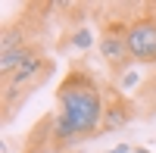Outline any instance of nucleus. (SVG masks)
Wrapping results in <instances>:
<instances>
[{"label":"nucleus","instance_id":"f257e3e1","mask_svg":"<svg viewBox=\"0 0 156 153\" xmlns=\"http://www.w3.org/2000/svg\"><path fill=\"white\" fill-rule=\"evenodd\" d=\"M103 116H106V100L97 75L84 62H75L56 87V112L41 125L47 128V144L53 150H62L90 134H100Z\"/></svg>","mask_w":156,"mask_h":153},{"label":"nucleus","instance_id":"6e6552de","mask_svg":"<svg viewBox=\"0 0 156 153\" xmlns=\"http://www.w3.org/2000/svg\"><path fill=\"white\" fill-rule=\"evenodd\" d=\"M90 44H94L90 28H75V31H72V47H75V50H87Z\"/></svg>","mask_w":156,"mask_h":153},{"label":"nucleus","instance_id":"0eeeda50","mask_svg":"<svg viewBox=\"0 0 156 153\" xmlns=\"http://www.w3.org/2000/svg\"><path fill=\"white\" fill-rule=\"evenodd\" d=\"M137 84H140V66H131L122 78H115V91H119V94H128V91H134Z\"/></svg>","mask_w":156,"mask_h":153},{"label":"nucleus","instance_id":"423d86ee","mask_svg":"<svg viewBox=\"0 0 156 153\" xmlns=\"http://www.w3.org/2000/svg\"><path fill=\"white\" fill-rule=\"evenodd\" d=\"M34 56H41V47L31 44V41H25V44L12 47V50H3V53H0V78L6 81L12 72H19L22 66H28Z\"/></svg>","mask_w":156,"mask_h":153},{"label":"nucleus","instance_id":"39448f33","mask_svg":"<svg viewBox=\"0 0 156 153\" xmlns=\"http://www.w3.org/2000/svg\"><path fill=\"white\" fill-rule=\"evenodd\" d=\"M131 122H134V103H131L125 94L112 91L109 100H106V116H103V131H100V134H106V131H122V128H128Z\"/></svg>","mask_w":156,"mask_h":153},{"label":"nucleus","instance_id":"20e7f679","mask_svg":"<svg viewBox=\"0 0 156 153\" xmlns=\"http://www.w3.org/2000/svg\"><path fill=\"white\" fill-rule=\"evenodd\" d=\"M128 50L134 66H156V12H140L128 22Z\"/></svg>","mask_w":156,"mask_h":153},{"label":"nucleus","instance_id":"9d476101","mask_svg":"<svg viewBox=\"0 0 156 153\" xmlns=\"http://www.w3.org/2000/svg\"><path fill=\"white\" fill-rule=\"evenodd\" d=\"M134 153H150V150H144V147H134Z\"/></svg>","mask_w":156,"mask_h":153},{"label":"nucleus","instance_id":"7ed1b4c3","mask_svg":"<svg viewBox=\"0 0 156 153\" xmlns=\"http://www.w3.org/2000/svg\"><path fill=\"white\" fill-rule=\"evenodd\" d=\"M97 50H100L103 62H106L109 75L112 78H122V75L134 66L131 50H128V22H119V19L106 22L100 37H97Z\"/></svg>","mask_w":156,"mask_h":153},{"label":"nucleus","instance_id":"1a4fd4ad","mask_svg":"<svg viewBox=\"0 0 156 153\" xmlns=\"http://www.w3.org/2000/svg\"><path fill=\"white\" fill-rule=\"evenodd\" d=\"M106 153H134V147H128V144H115V147H109Z\"/></svg>","mask_w":156,"mask_h":153},{"label":"nucleus","instance_id":"f03ea898","mask_svg":"<svg viewBox=\"0 0 156 153\" xmlns=\"http://www.w3.org/2000/svg\"><path fill=\"white\" fill-rule=\"evenodd\" d=\"M50 72H53V59L41 53V56H34L28 66H22L19 72H12L9 78L3 81V112H6V122L12 119L16 103H19V100H25V94H31L34 84H41Z\"/></svg>","mask_w":156,"mask_h":153}]
</instances>
